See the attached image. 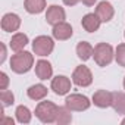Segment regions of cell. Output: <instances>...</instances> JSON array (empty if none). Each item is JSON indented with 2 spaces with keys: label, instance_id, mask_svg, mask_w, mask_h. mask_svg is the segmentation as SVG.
I'll list each match as a JSON object with an SVG mask.
<instances>
[{
  "label": "cell",
  "instance_id": "obj_13",
  "mask_svg": "<svg viewBox=\"0 0 125 125\" xmlns=\"http://www.w3.org/2000/svg\"><path fill=\"white\" fill-rule=\"evenodd\" d=\"M100 24H102V21L99 19V16L96 13H87L81 21V25L87 32H96L100 28Z\"/></svg>",
  "mask_w": 125,
  "mask_h": 125
},
{
  "label": "cell",
  "instance_id": "obj_7",
  "mask_svg": "<svg viewBox=\"0 0 125 125\" xmlns=\"http://www.w3.org/2000/svg\"><path fill=\"white\" fill-rule=\"evenodd\" d=\"M52 90L57 96H65L71 91V81L65 75H57L56 78L52 80Z\"/></svg>",
  "mask_w": 125,
  "mask_h": 125
},
{
  "label": "cell",
  "instance_id": "obj_10",
  "mask_svg": "<svg viewBox=\"0 0 125 125\" xmlns=\"http://www.w3.org/2000/svg\"><path fill=\"white\" fill-rule=\"evenodd\" d=\"M112 102H113V93H110V91L97 90L93 94V103L97 107H102V109L109 107V106H112Z\"/></svg>",
  "mask_w": 125,
  "mask_h": 125
},
{
  "label": "cell",
  "instance_id": "obj_22",
  "mask_svg": "<svg viewBox=\"0 0 125 125\" xmlns=\"http://www.w3.org/2000/svg\"><path fill=\"white\" fill-rule=\"evenodd\" d=\"M0 100H2V107H8V106H12L13 102H15V96L12 91L9 90H2V93H0Z\"/></svg>",
  "mask_w": 125,
  "mask_h": 125
},
{
  "label": "cell",
  "instance_id": "obj_9",
  "mask_svg": "<svg viewBox=\"0 0 125 125\" xmlns=\"http://www.w3.org/2000/svg\"><path fill=\"white\" fill-rule=\"evenodd\" d=\"M21 27V18L16 13H6L2 18V30L6 32L18 31Z\"/></svg>",
  "mask_w": 125,
  "mask_h": 125
},
{
  "label": "cell",
  "instance_id": "obj_30",
  "mask_svg": "<svg viewBox=\"0 0 125 125\" xmlns=\"http://www.w3.org/2000/svg\"><path fill=\"white\" fill-rule=\"evenodd\" d=\"M124 88H125V78H124Z\"/></svg>",
  "mask_w": 125,
  "mask_h": 125
},
{
  "label": "cell",
  "instance_id": "obj_28",
  "mask_svg": "<svg viewBox=\"0 0 125 125\" xmlns=\"http://www.w3.org/2000/svg\"><path fill=\"white\" fill-rule=\"evenodd\" d=\"M96 2H97V0H83V3H84L85 6H93Z\"/></svg>",
  "mask_w": 125,
  "mask_h": 125
},
{
  "label": "cell",
  "instance_id": "obj_15",
  "mask_svg": "<svg viewBox=\"0 0 125 125\" xmlns=\"http://www.w3.org/2000/svg\"><path fill=\"white\" fill-rule=\"evenodd\" d=\"M47 91H49L47 87H44L43 84H35L27 90V94L31 100H43L47 96Z\"/></svg>",
  "mask_w": 125,
  "mask_h": 125
},
{
  "label": "cell",
  "instance_id": "obj_27",
  "mask_svg": "<svg viewBox=\"0 0 125 125\" xmlns=\"http://www.w3.org/2000/svg\"><path fill=\"white\" fill-rule=\"evenodd\" d=\"M2 122H3V124H8V125H13V119H12V118H3Z\"/></svg>",
  "mask_w": 125,
  "mask_h": 125
},
{
  "label": "cell",
  "instance_id": "obj_21",
  "mask_svg": "<svg viewBox=\"0 0 125 125\" xmlns=\"http://www.w3.org/2000/svg\"><path fill=\"white\" fill-rule=\"evenodd\" d=\"M16 119H18V122L19 124H30L31 122V112H30V109L27 107V106H18L16 107Z\"/></svg>",
  "mask_w": 125,
  "mask_h": 125
},
{
  "label": "cell",
  "instance_id": "obj_2",
  "mask_svg": "<svg viewBox=\"0 0 125 125\" xmlns=\"http://www.w3.org/2000/svg\"><path fill=\"white\" fill-rule=\"evenodd\" d=\"M59 106H56L53 102H40L35 107V116L43 122V124H52L56 122Z\"/></svg>",
  "mask_w": 125,
  "mask_h": 125
},
{
  "label": "cell",
  "instance_id": "obj_8",
  "mask_svg": "<svg viewBox=\"0 0 125 125\" xmlns=\"http://www.w3.org/2000/svg\"><path fill=\"white\" fill-rule=\"evenodd\" d=\"M65 18H66V13H65L63 8H60V6H57V5H52V6L47 9V12H46V21H47V24H50V25H53V27H54L56 24L63 22Z\"/></svg>",
  "mask_w": 125,
  "mask_h": 125
},
{
  "label": "cell",
  "instance_id": "obj_19",
  "mask_svg": "<svg viewBox=\"0 0 125 125\" xmlns=\"http://www.w3.org/2000/svg\"><path fill=\"white\" fill-rule=\"evenodd\" d=\"M72 121V115L71 110L65 106V107H59L57 110V116H56V124L57 125H66Z\"/></svg>",
  "mask_w": 125,
  "mask_h": 125
},
{
  "label": "cell",
  "instance_id": "obj_31",
  "mask_svg": "<svg viewBox=\"0 0 125 125\" xmlns=\"http://www.w3.org/2000/svg\"><path fill=\"white\" fill-rule=\"evenodd\" d=\"M124 37H125V32H124Z\"/></svg>",
  "mask_w": 125,
  "mask_h": 125
},
{
  "label": "cell",
  "instance_id": "obj_1",
  "mask_svg": "<svg viewBox=\"0 0 125 125\" xmlns=\"http://www.w3.org/2000/svg\"><path fill=\"white\" fill-rule=\"evenodd\" d=\"M34 65V56L30 52H16L10 59V69L15 74H25Z\"/></svg>",
  "mask_w": 125,
  "mask_h": 125
},
{
  "label": "cell",
  "instance_id": "obj_17",
  "mask_svg": "<svg viewBox=\"0 0 125 125\" xmlns=\"http://www.w3.org/2000/svg\"><path fill=\"white\" fill-rule=\"evenodd\" d=\"M27 44H28V37L27 34H22V32H16L10 40V49L13 52H21Z\"/></svg>",
  "mask_w": 125,
  "mask_h": 125
},
{
  "label": "cell",
  "instance_id": "obj_5",
  "mask_svg": "<svg viewBox=\"0 0 125 125\" xmlns=\"http://www.w3.org/2000/svg\"><path fill=\"white\" fill-rule=\"evenodd\" d=\"M53 49H54V43L47 35H38L32 41V50L38 56H47L53 52Z\"/></svg>",
  "mask_w": 125,
  "mask_h": 125
},
{
  "label": "cell",
  "instance_id": "obj_18",
  "mask_svg": "<svg viewBox=\"0 0 125 125\" xmlns=\"http://www.w3.org/2000/svg\"><path fill=\"white\" fill-rule=\"evenodd\" d=\"M93 52H94V47L87 41H81L77 46V54L81 60H88L93 56Z\"/></svg>",
  "mask_w": 125,
  "mask_h": 125
},
{
  "label": "cell",
  "instance_id": "obj_23",
  "mask_svg": "<svg viewBox=\"0 0 125 125\" xmlns=\"http://www.w3.org/2000/svg\"><path fill=\"white\" fill-rule=\"evenodd\" d=\"M115 57H116V62L125 68V44H119L116 47V53H115Z\"/></svg>",
  "mask_w": 125,
  "mask_h": 125
},
{
  "label": "cell",
  "instance_id": "obj_29",
  "mask_svg": "<svg viewBox=\"0 0 125 125\" xmlns=\"http://www.w3.org/2000/svg\"><path fill=\"white\" fill-rule=\"evenodd\" d=\"M122 125H125V119H122Z\"/></svg>",
  "mask_w": 125,
  "mask_h": 125
},
{
  "label": "cell",
  "instance_id": "obj_20",
  "mask_svg": "<svg viewBox=\"0 0 125 125\" xmlns=\"http://www.w3.org/2000/svg\"><path fill=\"white\" fill-rule=\"evenodd\" d=\"M112 107L118 113H125V93H113Z\"/></svg>",
  "mask_w": 125,
  "mask_h": 125
},
{
  "label": "cell",
  "instance_id": "obj_26",
  "mask_svg": "<svg viewBox=\"0 0 125 125\" xmlns=\"http://www.w3.org/2000/svg\"><path fill=\"white\" fill-rule=\"evenodd\" d=\"M62 2H63L66 6H75V5L80 2V0H62Z\"/></svg>",
  "mask_w": 125,
  "mask_h": 125
},
{
  "label": "cell",
  "instance_id": "obj_11",
  "mask_svg": "<svg viewBox=\"0 0 125 125\" xmlns=\"http://www.w3.org/2000/svg\"><path fill=\"white\" fill-rule=\"evenodd\" d=\"M72 32H74L72 27L65 21L60 22V24H56L53 27V31H52V34L56 40H68V38L72 37Z\"/></svg>",
  "mask_w": 125,
  "mask_h": 125
},
{
  "label": "cell",
  "instance_id": "obj_25",
  "mask_svg": "<svg viewBox=\"0 0 125 125\" xmlns=\"http://www.w3.org/2000/svg\"><path fill=\"white\" fill-rule=\"evenodd\" d=\"M0 47H2V56H0V63H3V62L6 60V46L2 43V44H0Z\"/></svg>",
  "mask_w": 125,
  "mask_h": 125
},
{
  "label": "cell",
  "instance_id": "obj_4",
  "mask_svg": "<svg viewBox=\"0 0 125 125\" xmlns=\"http://www.w3.org/2000/svg\"><path fill=\"white\" fill-rule=\"evenodd\" d=\"M90 104H91V102H90L85 96H83V94H77V93L68 96L66 100H65V106H66L69 110H74V112H83V110H87V109L90 107Z\"/></svg>",
  "mask_w": 125,
  "mask_h": 125
},
{
  "label": "cell",
  "instance_id": "obj_12",
  "mask_svg": "<svg viewBox=\"0 0 125 125\" xmlns=\"http://www.w3.org/2000/svg\"><path fill=\"white\" fill-rule=\"evenodd\" d=\"M94 13L99 16V19H100L102 22H109V21L113 18L115 10H113V6H112L110 3H107V2H100V3L97 5V8H96V12H94Z\"/></svg>",
  "mask_w": 125,
  "mask_h": 125
},
{
  "label": "cell",
  "instance_id": "obj_16",
  "mask_svg": "<svg viewBox=\"0 0 125 125\" xmlns=\"http://www.w3.org/2000/svg\"><path fill=\"white\" fill-rule=\"evenodd\" d=\"M24 6L28 13H41L46 9V0H25Z\"/></svg>",
  "mask_w": 125,
  "mask_h": 125
},
{
  "label": "cell",
  "instance_id": "obj_14",
  "mask_svg": "<svg viewBox=\"0 0 125 125\" xmlns=\"http://www.w3.org/2000/svg\"><path fill=\"white\" fill-rule=\"evenodd\" d=\"M35 74L40 80H49V78H52L53 68L47 60H38L35 63Z\"/></svg>",
  "mask_w": 125,
  "mask_h": 125
},
{
  "label": "cell",
  "instance_id": "obj_3",
  "mask_svg": "<svg viewBox=\"0 0 125 125\" xmlns=\"http://www.w3.org/2000/svg\"><path fill=\"white\" fill-rule=\"evenodd\" d=\"M94 62L99 66H107L113 60V47L107 43H99L93 52Z\"/></svg>",
  "mask_w": 125,
  "mask_h": 125
},
{
  "label": "cell",
  "instance_id": "obj_24",
  "mask_svg": "<svg viewBox=\"0 0 125 125\" xmlns=\"http://www.w3.org/2000/svg\"><path fill=\"white\" fill-rule=\"evenodd\" d=\"M8 85H9V77L6 72H2L0 74V90H8Z\"/></svg>",
  "mask_w": 125,
  "mask_h": 125
},
{
  "label": "cell",
  "instance_id": "obj_6",
  "mask_svg": "<svg viewBox=\"0 0 125 125\" xmlns=\"http://www.w3.org/2000/svg\"><path fill=\"white\" fill-rule=\"evenodd\" d=\"M72 83L78 87H88L91 83H93V75H91V71L81 65V66H77L74 74H72Z\"/></svg>",
  "mask_w": 125,
  "mask_h": 125
}]
</instances>
